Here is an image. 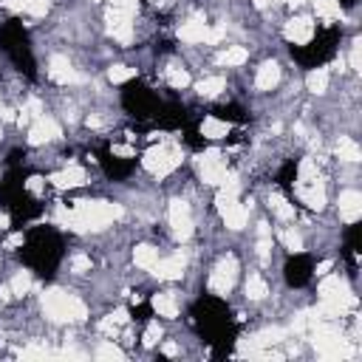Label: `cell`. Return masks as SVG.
<instances>
[{
  "mask_svg": "<svg viewBox=\"0 0 362 362\" xmlns=\"http://www.w3.org/2000/svg\"><path fill=\"white\" fill-rule=\"evenodd\" d=\"M192 320L201 331V337L212 345L215 356H226L235 345V322L229 317V308L221 297L204 294L195 305H192Z\"/></svg>",
  "mask_w": 362,
  "mask_h": 362,
  "instance_id": "cell-1",
  "label": "cell"
},
{
  "mask_svg": "<svg viewBox=\"0 0 362 362\" xmlns=\"http://www.w3.org/2000/svg\"><path fill=\"white\" fill-rule=\"evenodd\" d=\"M62 255H65V246H62V238H59L57 229H51V226H31L25 232L20 257H23V263L37 277H51L57 272V266L62 263Z\"/></svg>",
  "mask_w": 362,
  "mask_h": 362,
  "instance_id": "cell-2",
  "label": "cell"
},
{
  "mask_svg": "<svg viewBox=\"0 0 362 362\" xmlns=\"http://www.w3.org/2000/svg\"><path fill=\"white\" fill-rule=\"evenodd\" d=\"M0 51L11 59V65L25 74V76H37V62H34V51H31V40L23 28L20 20H6L0 25Z\"/></svg>",
  "mask_w": 362,
  "mask_h": 362,
  "instance_id": "cell-3",
  "label": "cell"
},
{
  "mask_svg": "<svg viewBox=\"0 0 362 362\" xmlns=\"http://www.w3.org/2000/svg\"><path fill=\"white\" fill-rule=\"evenodd\" d=\"M337 48H339V28L337 25H322V28H317V34L308 42L291 45V57L300 68L311 71V68H320L328 59H334Z\"/></svg>",
  "mask_w": 362,
  "mask_h": 362,
  "instance_id": "cell-4",
  "label": "cell"
},
{
  "mask_svg": "<svg viewBox=\"0 0 362 362\" xmlns=\"http://www.w3.org/2000/svg\"><path fill=\"white\" fill-rule=\"evenodd\" d=\"M122 107H124L133 119L144 122V119H156L161 102H158L156 90L147 88L141 79H130V82L122 85Z\"/></svg>",
  "mask_w": 362,
  "mask_h": 362,
  "instance_id": "cell-5",
  "label": "cell"
},
{
  "mask_svg": "<svg viewBox=\"0 0 362 362\" xmlns=\"http://www.w3.org/2000/svg\"><path fill=\"white\" fill-rule=\"evenodd\" d=\"M283 277H286V286H291V288L308 286V280L314 277V257L311 255H291L283 266Z\"/></svg>",
  "mask_w": 362,
  "mask_h": 362,
  "instance_id": "cell-6",
  "label": "cell"
},
{
  "mask_svg": "<svg viewBox=\"0 0 362 362\" xmlns=\"http://www.w3.org/2000/svg\"><path fill=\"white\" fill-rule=\"evenodd\" d=\"M96 161H99V167H102V173L107 175V178H113V181H122V178H127L130 173H133V167H136V161L133 158H124V156H116L110 147H99L96 150Z\"/></svg>",
  "mask_w": 362,
  "mask_h": 362,
  "instance_id": "cell-7",
  "label": "cell"
},
{
  "mask_svg": "<svg viewBox=\"0 0 362 362\" xmlns=\"http://www.w3.org/2000/svg\"><path fill=\"white\" fill-rule=\"evenodd\" d=\"M212 116L221 119V122H232V124L246 122V113H243L240 105H221V107H212Z\"/></svg>",
  "mask_w": 362,
  "mask_h": 362,
  "instance_id": "cell-8",
  "label": "cell"
},
{
  "mask_svg": "<svg viewBox=\"0 0 362 362\" xmlns=\"http://www.w3.org/2000/svg\"><path fill=\"white\" fill-rule=\"evenodd\" d=\"M297 170H300L297 158H288V161L280 167V173H277V184H280L283 189H291V187H294V181H297Z\"/></svg>",
  "mask_w": 362,
  "mask_h": 362,
  "instance_id": "cell-9",
  "label": "cell"
},
{
  "mask_svg": "<svg viewBox=\"0 0 362 362\" xmlns=\"http://www.w3.org/2000/svg\"><path fill=\"white\" fill-rule=\"evenodd\" d=\"M130 314H133V320L144 322V320H150V317H153V305H150V303H139V305H133V308H130Z\"/></svg>",
  "mask_w": 362,
  "mask_h": 362,
  "instance_id": "cell-10",
  "label": "cell"
},
{
  "mask_svg": "<svg viewBox=\"0 0 362 362\" xmlns=\"http://www.w3.org/2000/svg\"><path fill=\"white\" fill-rule=\"evenodd\" d=\"M339 6H342V8H354V6H356V0H339Z\"/></svg>",
  "mask_w": 362,
  "mask_h": 362,
  "instance_id": "cell-11",
  "label": "cell"
}]
</instances>
